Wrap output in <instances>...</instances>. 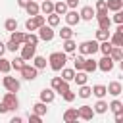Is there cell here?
<instances>
[{"instance_id":"1","label":"cell","mask_w":123,"mask_h":123,"mask_svg":"<svg viewBox=\"0 0 123 123\" xmlns=\"http://www.w3.org/2000/svg\"><path fill=\"white\" fill-rule=\"evenodd\" d=\"M65 63H67V54L63 50L62 52H52L48 56V65H50L52 71H60L62 67H65Z\"/></svg>"},{"instance_id":"2","label":"cell","mask_w":123,"mask_h":123,"mask_svg":"<svg viewBox=\"0 0 123 123\" xmlns=\"http://www.w3.org/2000/svg\"><path fill=\"white\" fill-rule=\"evenodd\" d=\"M98 52V40H85L79 44V54L83 56H94Z\"/></svg>"},{"instance_id":"3","label":"cell","mask_w":123,"mask_h":123,"mask_svg":"<svg viewBox=\"0 0 123 123\" xmlns=\"http://www.w3.org/2000/svg\"><path fill=\"white\" fill-rule=\"evenodd\" d=\"M37 31H38V40H44V42H50V40L56 37V31H54V27H50L48 23L40 25Z\"/></svg>"},{"instance_id":"4","label":"cell","mask_w":123,"mask_h":123,"mask_svg":"<svg viewBox=\"0 0 123 123\" xmlns=\"http://www.w3.org/2000/svg\"><path fill=\"white\" fill-rule=\"evenodd\" d=\"M19 73H21V77L25 81H35L38 77V69L35 65H29V63H23V67L19 69Z\"/></svg>"},{"instance_id":"5","label":"cell","mask_w":123,"mask_h":123,"mask_svg":"<svg viewBox=\"0 0 123 123\" xmlns=\"http://www.w3.org/2000/svg\"><path fill=\"white\" fill-rule=\"evenodd\" d=\"M2 85H4V88L10 90V92H17V90L21 88V83H19L15 77H10L8 73H6V77L2 79Z\"/></svg>"},{"instance_id":"6","label":"cell","mask_w":123,"mask_h":123,"mask_svg":"<svg viewBox=\"0 0 123 123\" xmlns=\"http://www.w3.org/2000/svg\"><path fill=\"white\" fill-rule=\"evenodd\" d=\"M2 102L8 106V110H10V111H15V110L19 108V100H17L15 92H10V90H8V92L4 94V98H2Z\"/></svg>"},{"instance_id":"7","label":"cell","mask_w":123,"mask_h":123,"mask_svg":"<svg viewBox=\"0 0 123 123\" xmlns=\"http://www.w3.org/2000/svg\"><path fill=\"white\" fill-rule=\"evenodd\" d=\"M63 17H65V23H67L69 27H75V25L81 23V15H79L77 10H67V12L63 13Z\"/></svg>"},{"instance_id":"8","label":"cell","mask_w":123,"mask_h":123,"mask_svg":"<svg viewBox=\"0 0 123 123\" xmlns=\"http://www.w3.org/2000/svg\"><path fill=\"white\" fill-rule=\"evenodd\" d=\"M96 65H98V69H100V71H104V73H110V71L113 69L115 62H113L110 56H104L102 60H98V62H96Z\"/></svg>"},{"instance_id":"9","label":"cell","mask_w":123,"mask_h":123,"mask_svg":"<svg viewBox=\"0 0 123 123\" xmlns=\"http://www.w3.org/2000/svg\"><path fill=\"white\" fill-rule=\"evenodd\" d=\"M35 54H37V46H33V44H23L21 46V58L25 62H31L35 58Z\"/></svg>"},{"instance_id":"10","label":"cell","mask_w":123,"mask_h":123,"mask_svg":"<svg viewBox=\"0 0 123 123\" xmlns=\"http://www.w3.org/2000/svg\"><path fill=\"white\" fill-rule=\"evenodd\" d=\"M77 113H79V119H85V121H90L92 117H94V110H92V106H81V108H77Z\"/></svg>"},{"instance_id":"11","label":"cell","mask_w":123,"mask_h":123,"mask_svg":"<svg viewBox=\"0 0 123 123\" xmlns=\"http://www.w3.org/2000/svg\"><path fill=\"white\" fill-rule=\"evenodd\" d=\"M54 98H56V90H54V88H42V90H40V102L52 104Z\"/></svg>"},{"instance_id":"12","label":"cell","mask_w":123,"mask_h":123,"mask_svg":"<svg viewBox=\"0 0 123 123\" xmlns=\"http://www.w3.org/2000/svg\"><path fill=\"white\" fill-rule=\"evenodd\" d=\"M79 15H81V21H92L94 19V8L92 6H83Z\"/></svg>"},{"instance_id":"13","label":"cell","mask_w":123,"mask_h":123,"mask_svg":"<svg viewBox=\"0 0 123 123\" xmlns=\"http://www.w3.org/2000/svg\"><path fill=\"white\" fill-rule=\"evenodd\" d=\"M106 90H108V94H111V96H119V94L123 92V85H121L119 81H111V83L106 86Z\"/></svg>"},{"instance_id":"14","label":"cell","mask_w":123,"mask_h":123,"mask_svg":"<svg viewBox=\"0 0 123 123\" xmlns=\"http://www.w3.org/2000/svg\"><path fill=\"white\" fill-rule=\"evenodd\" d=\"M96 69H98V65H96V60H94L92 56L85 58V63H83V71H86V73L90 75V73H94Z\"/></svg>"},{"instance_id":"15","label":"cell","mask_w":123,"mask_h":123,"mask_svg":"<svg viewBox=\"0 0 123 123\" xmlns=\"http://www.w3.org/2000/svg\"><path fill=\"white\" fill-rule=\"evenodd\" d=\"M62 50H63L65 54H73V52L77 50V42H75L73 38H65V40H62Z\"/></svg>"},{"instance_id":"16","label":"cell","mask_w":123,"mask_h":123,"mask_svg":"<svg viewBox=\"0 0 123 123\" xmlns=\"http://www.w3.org/2000/svg\"><path fill=\"white\" fill-rule=\"evenodd\" d=\"M77 119H79L77 108H67V110L63 111V121H65V123H73V121H77Z\"/></svg>"},{"instance_id":"17","label":"cell","mask_w":123,"mask_h":123,"mask_svg":"<svg viewBox=\"0 0 123 123\" xmlns=\"http://www.w3.org/2000/svg\"><path fill=\"white\" fill-rule=\"evenodd\" d=\"M94 17H96V21H98V27H100V29H110V27H111V17H108V13H106V15L96 13Z\"/></svg>"},{"instance_id":"18","label":"cell","mask_w":123,"mask_h":123,"mask_svg":"<svg viewBox=\"0 0 123 123\" xmlns=\"http://www.w3.org/2000/svg\"><path fill=\"white\" fill-rule=\"evenodd\" d=\"M73 81L77 83V86H81V85H86V81H88V73L86 71H75V77H73Z\"/></svg>"},{"instance_id":"19","label":"cell","mask_w":123,"mask_h":123,"mask_svg":"<svg viewBox=\"0 0 123 123\" xmlns=\"http://www.w3.org/2000/svg\"><path fill=\"white\" fill-rule=\"evenodd\" d=\"M113 62H121L123 60V50H121V46H111V50H110V54H108Z\"/></svg>"},{"instance_id":"20","label":"cell","mask_w":123,"mask_h":123,"mask_svg":"<svg viewBox=\"0 0 123 123\" xmlns=\"http://www.w3.org/2000/svg\"><path fill=\"white\" fill-rule=\"evenodd\" d=\"M92 110H94V113H106L108 111V102L104 98H98V102L92 106Z\"/></svg>"},{"instance_id":"21","label":"cell","mask_w":123,"mask_h":123,"mask_svg":"<svg viewBox=\"0 0 123 123\" xmlns=\"http://www.w3.org/2000/svg\"><path fill=\"white\" fill-rule=\"evenodd\" d=\"M25 12H27V15H37V13H40V6H38L35 0H31V2L25 6Z\"/></svg>"},{"instance_id":"22","label":"cell","mask_w":123,"mask_h":123,"mask_svg":"<svg viewBox=\"0 0 123 123\" xmlns=\"http://www.w3.org/2000/svg\"><path fill=\"white\" fill-rule=\"evenodd\" d=\"M46 23H48L50 27H58V25L62 23V15H58V13H54V12H52V13H48V15H46Z\"/></svg>"},{"instance_id":"23","label":"cell","mask_w":123,"mask_h":123,"mask_svg":"<svg viewBox=\"0 0 123 123\" xmlns=\"http://www.w3.org/2000/svg\"><path fill=\"white\" fill-rule=\"evenodd\" d=\"M90 90H92V94H94L96 98H104V96L108 94L106 85H94V86H90Z\"/></svg>"},{"instance_id":"24","label":"cell","mask_w":123,"mask_h":123,"mask_svg":"<svg viewBox=\"0 0 123 123\" xmlns=\"http://www.w3.org/2000/svg\"><path fill=\"white\" fill-rule=\"evenodd\" d=\"M108 110H111L113 113H123V102L121 100H111L110 104H108Z\"/></svg>"},{"instance_id":"25","label":"cell","mask_w":123,"mask_h":123,"mask_svg":"<svg viewBox=\"0 0 123 123\" xmlns=\"http://www.w3.org/2000/svg\"><path fill=\"white\" fill-rule=\"evenodd\" d=\"M106 6H108V12H117V10H123V0H106Z\"/></svg>"},{"instance_id":"26","label":"cell","mask_w":123,"mask_h":123,"mask_svg":"<svg viewBox=\"0 0 123 123\" xmlns=\"http://www.w3.org/2000/svg\"><path fill=\"white\" fill-rule=\"evenodd\" d=\"M38 6H40V12L44 15H48V13L54 12V2L52 0H42V4H38Z\"/></svg>"},{"instance_id":"27","label":"cell","mask_w":123,"mask_h":123,"mask_svg":"<svg viewBox=\"0 0 123 123\" xmlns=\"http://www.w3.org/2000/svg\"><path fill=\"white\" fill-rule=\"evenodd\" d=\"M69 8H67V4H65V0H60V2H54V13H58V15H63L65 12H67Z\"/></svg>"},{"instance_id":"28","label":"cell","mask_w":123,"mask_h":123,"mask_svg":"<svg viewBox=\"0 0 123 123\" xmlns=\"http://www.w3.org/2000/svg\"><path fill=\"white\" fill-rule=\"evenodd\" d=\"M10 40H13V42H17V44H23V40H25V33L15 29V31L10 33Z\"/></svg>"},{"instance_id":"29","label":"cell","mask_w":123,"mask_h":123,"mask_svg":"<svg viewBox=\"0 0 123 123\" xmlns=\"http://www.w3.org/2000/svg\"><path fill=\"white\" fill-rule=\"evenodd\" d=\"M46 63H48V60H46L44 56H37V54H35V58H33V65H35L38 71H40V69H44V67H46Z\"/></svg>"},{"instance_id":"30","label":"cell","mask_w":123,"mask_h":123,"mask_svg":"<svg viewBox=\"0 0 123 123\" xmlns=\"http://www.w3.org/2000/svg\"><path fill=\"white\" fill-rule=\"evenodd\" d=\"M60 71H62V79H63V81H67V83L73 81V77H75V69H71V67H62Z\"/></svg>"},{"instance_id":"31","label":"cell","mask_w":123,"mask_h":123,"mask_svg":"<svg viewBox=\"0 0 123 123\" xmlns=\"http://www.w3.org/2000/svg\"><path fill=\"white\" fill-rule=\"evenodd\" d=\"M33 113H37V115H46L48 113V108H46V104L44 102H37L35 106H33Z\"/></svg>"},{"instance_id":"32","label":"cell","mask_w":123,"mask_h":123,"mask_svg":"<svg viewBox=\"0 0 123 123\" xmlns=\"http://www.w3.org/2000/svg\"><path fill=\"white\" fill-rule=\"evenodd\" d=\"M73 35H75V31H73L69 25H65V27L60 29V38H62V40H65V38H73Z\"/></svg>"},{"instance_id":"33","label":"cell","mask_w":123,"mask_h":123,"mask_svg":"<svg viewBox=\"0 0 123 123\" xmlns=\"http://www.w3.org/2000/svg\"><path fill=\"white\" fill-rule=\"evenodd\" d=\"M85 58H86V56H83V54H79V56H73V60H71V62H73V69H75V71H81V69H83Z\"/></svg>"},{"instance_id":"34","label":"cell","mask_w":123,"mask_h":123,"mask_svg":"<svg viewBox=\"0 0 123 123\" xmlns=\"http://www.w3.org/2000/svg\"><path fill=\"white\" fill-rule=\"evenodd\" d=\"M23 44H33V46H37V44H38V35H35L33 31H31V33H25Z\"/></svg>"},{"instance_id":"35","label":"cell","mask_w":123,"mask_h":123,"mask_svg":"<svg viewBox=\"0 0 123 123\" xmlns=\"http://www.w3.org/2000/svg\"><path fill=\"white\" fill-rule=\"evenodd\" d=\"M111 46H113V44H111L110 40H102V42H98V52H102L104 56H108L110 50H111Z\"/></svg>"},{"instance_id":"36","label":"cell","mask_w":123,"mask_h":123,"mask_svg":"<svg viewBox=\"0 0 123 123\" xmlns=\"http://www.w3.org/2000/svg\"><path fill=\"white\" fill-rule=\"evenodd\" d=\"M77 96H79V98H90V96H92V90H90V86H86V85H81V86H79V90H77Z\"/></svg>"},{"instance_id":"37","label":"cell","mask_w":123,"mask_h":123,"mask_svg":"<svg viewBox=\"0 0 123 123\" xmlns=\"http://www.w3.org/2000/svg\"><path fill=\"white\" fill-rule=\"evenodd\" d=\"M12 71V63H10V60H6L4 56H0V73H10Z\"/></svg>"},{"instance_id":"38","label":"cell","mask_w":123,"mask_h":123,"mask_svg":"<svg viewBox=\"0 0 123 123\" xmlns=\"http://www.w3.org/2000/svg\"><path fill=\"white\" fill-rule=\"evenodd\" d=\"M110 35H111V33H110V29H100V27H98V31H96V40H98V42L108 40V38H110Z\"/></svg>"},{"instance_id":"39","label":"cell","mask_w":123,"mask_h":123,"mask_svg":"<svg viewBox=\"0 0 123 123\" xmlns=\"http://www.w3.org/2000/svg\"><path fill=\"white\" fill-rule=\"evenodd\" d=\"M25 29H27V31H37V29H38V23H37L35 15H31V17L25 21Z\"/></svg>"},{"instance_id":"40","label":"cell","mask_w":123,"mask_h":123,"mask_svg":"<svg viewBox=\"0 0 123 123\" xmlns=\"http://www.w3.org/2000/svg\"><path fill=\"white\" fill-rule=\"evenodd\" d=\"M10 63H12V69H15V71H19V69L23 67V63H25V60H23L21 56H17V58H13V60H10Z\"/></svg>"},{"instance_id":"41","label":"cell","mask_w":123,"mask_h":123,"mask_svg":"<svg viewBox=\"0 0 123 123\" xmlns=\"http://www.w3.org/2000/svg\"><path fill=\"white\" fill-rule=\"evenodd\" d=\"M4 27H6V31H15L17 29V19H13V17H10V19H6L4 21Z\"/></svg>"},{"instance_id":"42","label":"cell","mask_w":123,"mask_h":123,"mask_svg":"<svg viewBox=\"0 0 123 123\" xmlns=\"http://www.w3.org/2000/svg\"><path fill=\"white\" fill-rule=\"evenodd\" d=\"M75 96H77V94H75L71 88H67V90H63V92H62V98H63L65 102H73V100H75Z\"/></svg>"},{"instance_id":"43","label":"cell","mask_w":123,"mask_h":123,"mask_svg":"<svg viewBox=\"0 0 123 123\" xmlns=\"http://www.w3.org/2000/svg\"><path fill=\"white\" fill-rule=\"evenodd\" d=\"M21 48V44H17V42H13V40H8L6 42V50H10V52H17Z\"/></svg>"},{"instance_id":"44","label":"cell","mask_w":123,"mask_h":123,"mask_svg":"<svg viewBox=\"0 0 123 123\" xmlns=\"http://www.w3.org/2000/svg\"><path fill=\"white\" fill-rule=\"evenodd\" d=\"M62 77H52V81H50V88H54L56 92H58V88H60V85H62Z\"/></svg>"},{"instance_id":"45","label":"cell","mask_w":123,"mask_h":123,"mask_svg":"<svg viewBox=\"0 0 123 123\" xmlns=\"http://www.w3.org/2000/svg\"><path fill=\"white\" fill-rule=\"evenodd\" d=\"M111 21H115L117 25H119V23H123V12H121V10L113 12V17H111Z\"/></svg>"},{"instance_id":"46","label":"cell","mask_w":123,"mask_h":123,"mask_svg":"<svg viewBox=\"0 0 123 123\" xmlns=\"http://www.w3.org/2000/svg\"><path fill=\"white\" fill-rule=\"evenodd\" d=\"M27 119H29V123H40V121H42V117H40V115H37V113H29V117H27Z\"/></svg>"},{"instance_id":"47","label":"cell","mask_w":123,"mask_h":123,"mask_svg":"<svg viewBox=\"0 0 123 123\" xmlns=\"http://www.w3.org/2000/svg\"><path fill=\"white\" fill-rule=\"evenodd\" d=\"M65 4H67V8H69V10H75V8H77V4H79V0H65Z\"/></svg>"},{"instance_id":"48","label":"cell","mask_w":123,"mask_h":123,"mask_svg":"<svg viewBox=\"0 0 123 123\" xmlns=\"http://www.w3.org/2000/svg\"><path fill=\"white\" fill-rule=\"evenodd\" d=\"M67 88H69V83H67V81H62V85H60V88H58V92L62 94V92H63V90H67Z\"/></svg>"},{"instance_id":"49","label":"cell","mask_w":123,"mask_h":123,"mask_svg":"<svg viewBox=\"0 0 123 123\" xmlns=\"http://www.w3.org/2000/svg\"><path fill=\"white\" fill-rule=\"evenodd\" d=\"M10 110H8V106L4 104V102H0V113H8Z\"/></svg>"},{"instance_id":"50","label":"cell","mask_w":123,"mask_h":123,"mask_svg":"<svg viewBox=\"0 0 123 123\" xmlns=\"http://www.w3.org/2000/svg\"><path fill=\"white\" fill-rule=\"evenodd\" d=\"M29 2H31V0H17V6H19V8H25Z\"/></svg>"},{"instance_id":"51","label":"cell","mask_w":123,"mask_h":123,"mask_svg":"<svg viewBox=\"0 0 123 123\" xmlns=\"http://www.w3.org/2000/svg\"><path fill=\"white\" fill-rule=\"evenodd\" d=\"M115 123H123V113H115Z\"/></svg>"},{"instance_id":"52","label":"cell","mask_w":123,"mask_h":123,"mask_svg":"<svg viewBox=\"0 0 123 123\" xmlns=\"http://www.w3.org/2000/svg\"><path fill=\"white\" fill-rule=\"evenodd\" d=\"M4 52H6V44L0 40V56H4Z\"/></svg>"},{"instance_id":"53","label":"cell","mask_w":123,"mask_h":123,"mask_svg":"<svg viewBox=\"0 0 123 123\" xmlns=\"http://www.w3.org/2000/svg\"><path fill=\"white\" fill-rule=\"evenodd\" d=\"M12 123H21V117H19V115H15V117H12Z\"/></svg>"}]
</instances>
